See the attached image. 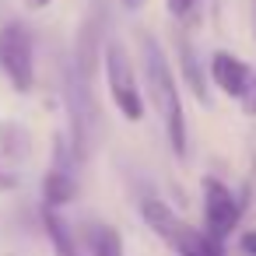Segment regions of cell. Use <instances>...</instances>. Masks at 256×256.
Listing matches in <instances>:
<instances>
[{
	"label": "cell",
	"mask_w": 256,
	"mask_h": 256,
	"mask_svg": "<svg viewBox=\"0 0 256 256\" xmlns=\"http://www.w3.org/2000/svg\"><path fill=\"white\" fill-rule=\"evenodd\" d=\"M140 60H144V81H148V95L162 116V126L168 134V144L179 158H186V148H190V134H186V112H182V98H179V84H176V74L158 46L154 36H140Z\"/></svg>",
	"instance_id": "1"
},
{
	"label": "cell",
	"mask_w": 256,
	"mask_h": 256,
	"mask_svg": "<svg viewBox=\"0 0 256 256\" xmlns=\"http://www.w3.org/2000/svg\"><path fill=\"white\" fill-rule=\"evenodd\" d=\"M140 214H144V221L158 232V238L168 242L179 256H224V249H221L218 238H210L207 232H200V228H193L190 221H182L168 204H162V200H144V204H140Z\"/></svg>",
	"instance_id": "2"
},
{
	"label": "cell",
	"mask_w": 256,
	"mask_h": 256,
	"mask_svg": "<svg viewBox=\"0 0 256 256\" xmlns=\"http://www.w3.org/2000/svg\"><path fill=\"white\" fill-rule=\"evenodd\" d=\"M0 70L18 95H28L36 84V42L32 32L18 22L0 28Z\"/></svg>",
	"instance_id": "3"
},
{
	"label": "cell",
	"mask_w": 256,
	"mask_h": 256,
	"mask_svg": "<svg viewBox=\"0 0 256 256\" xmlns=\"http://www.w3.org/2000/svg\"><path fill=\"white\" fill-rule=\"evenodd\" d=\"M106 84H109V95H112L116 109L123 112V120L137 123L144 116V92H140V81H137L130 53L120 42L106 46Z\"/></svg>",
	"instance_id": "4"
},
{
	"label": "cell",
	"mask_w": 256,
	"mask_h": 256,
	"mask_svg": "<svg viewBox=\"0 0 256 256\" xmlns=\"http://www.w3.org/2000/svg\"><path fill=\"white\" fill-rule=\"evenodd\" d=\"M200 193H204V232H207L210 238L224 242V238L235 232L238 218H242V204H238V196H235L221 179H214V176H204Z\"/></svg>",
	"instance_id": "5"
},
{
	"label": "cell",
	"mask_w": 256,
	"mask_h": 256,
	"mask_svg": "<svg viewBox=\"0 0 256 256\" xmlns=\"http://www.w3.org/2000/svg\"><path fill=\"white\" fill-rule=\"evenodd\" d=\"M32 158V134L18 120H0V193L22 182V168Z\"/></svg>",
	"instance_id": "6"
},
{
	"label": "cell",
	"mask_w": 256,
	"mask_h": 256,
	"mask_svg": "<svg viewBox=\"0 0 256 256\" xmlns=\"http://www.w3.org/2000/svg\"><path fill=\"white\" fill-rule=\"evenodd\" d=\"M42 196L50 207H64L78 196V151L64 137H56V154L42 179Z\"/></svg>",
	"instance_id": "7"
},
{
	"label": "cell",
	"mask_w": 256,
	"mask_h": 256,
	"mask_svg": "<svg viewBox=\"0 0 256 256\" xmlns=\"http://www.w3.org/2000/svg\"><path fill=\"white\" fill-rule=\"evenodd\" d=\"M249 78H252V70H249V64H246L242 56H235V53H228V50H218V53L210 56V81H214L228 98H242L246 88H249Z\"/></svg>",
	"instance_id": "8"
},
{
	"label": "cell",
	"mask_w": 256,
	"mask_h": 256,
	"mask_svg": "<svg viewBox=\"0 0 256 256\" xmlns=\"http://www.w3.org/2000/svg\"><path fill=\"white\" fill-rule=\"evenodd\" d=\"M84 246H88L92 256H123V235L112 224H102V221L84 224Z\"/></svg>",
	"instance_id": "9"
},
{
	"label": "cell",
	"mask_w": 256,
	"mask_h": 256,
	"mask_svg": "<svg viewBox=\"0 0 256 256\" xmlns=\"http://www.w3.org/2000/svg\"><path fill=\"white\" fill-rule=\"evenodd\" d=\"M42 224H46L50 242H53V256H81L78 238L70 235V228H67V221L56 214V207L46 204V210H42Z\"/></svg>",
	"instance_id": "10"
},
{
	"label": "cell",
	"mask_w": 256,
	"mask_h": 256,
	"mask_svg": "<svg viewBox=\"0 0 256 256\" xmlns=\"http://www.w3.org/2000/svg\"><path fill=\"white\" fill-rule=\"evenodd\" d=\"M179 64H182V78H186L190 92H193V95L207 106V102H210V95H207V78H204L200 56H196V50L190 46V39H186V36L179 39Z\"/></svg>",
	"instance_id": "11"
},
{
	"label": "cell",
	"mask_w": 256,
	"mask_h": 256,
	"mask_svg": "<svg viewBox=\"0 0 256 256\" xmlns=\"http://www.w3.org/2000/svg\"><path fill=\"white\" fill-rule=\"evenodd\" d=\"M165 8H168V14H172L176 22L193 25L196 14H200V0H165Z\"/></svg>",
	"instance_id": "12"
},
{
	"label": "cell",
	"mask_w": 256,
	"mask_h": 256,
	"mask_svg": "<svg viewBox=\"0 0 256 256\" xmlns=\"http://www.w3.org/2000/svg\"><path fill=\"white\" fill-rule=\"evenodd\" d=\"M238 102H242V112H246V116H256V74L249 78V88H246V95H242Z\"/></svg>",
	"instance_id": "13"
},
{
	"label": "cell",
	"mask_w": 256,
	"mask_h": 256,
	"mask_svg": "<svg viewBox=\"0 0 256 256\" xmlns=\"http://www.w3.org/2000/svg\"><path fill=\"white\" fill-rule=\"evenodd\" d=\"M120 4H123V8H130V11H137V8H144V4H148V0H120Z\"/></svg>",
	"instance_id": "14"
},
{
	"label": "cell",
	"mask_w": 256,
	"mask_h": 256,
	"mask_svg": "<svg viewBox=\"0 0 256 256\" xmlns=\"http://www.w3.org/2000/svg\"><path fill=\"white\" fill-rule=\"evenodd\" d=\"M25 4H28L32 11H42V8H50V0H25Z\"/></svg>",
	"instance_id": "15"
},
{
	"label": "cell",
	"mask_w": 256,
	"mask_h": 256,
	"mask_svg": "<svg viewBox=\"0 0 256 256\" xmlns=\"http://www.w3.org/2000/svg\"><path fill=\"white\" fill-rule=\"evenodd\" d=\"M252 32H256V0H252Z\"/></svg>",
	"instance_id": "16"
}]
</instances>
